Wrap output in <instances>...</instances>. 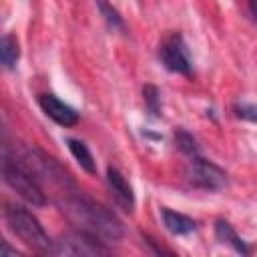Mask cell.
I'll use <instances>...</instances> for the list:
<instances>
[{"instance_id":"1","label":"cell","mask_w":257,"mask_h":257,"mask_svg":"<svg viewBox=\"0 0 257 257\" xmlns=\"http://www.w3.org/2000/svg\"><path fill=\"white\" fill-rule=\"evenodd\" d=\"M56 205L62 211V215L76 229L92 233L94 237L102 239L104 243L118 241L124 235V227H122L120 219L110 209L80 195L76 189L62 193V197L56 201Z\"/></svg>"},{"instance_id":"2","label":"cell","mask_w":257,"mask_h":257,"mask_svg":"<svg viewBox=\"0 0 257 257\" xmlns=\"http://www.w3.org/2000/svg\"><path fill=\"white\" fill-rule=\"evenodd\" d=\"M4 217H6V223L10 227V231L26 245L30 247L32 251L36 253H46L50 255V249H52V241L48 239V235L44 233L42 225L38 223V219L24 207L20 205H14V203H8L6 209H4Z\"/></svg>"},{"instance_id":"3","label":"cell","mask_w":257,"mask_h":257,"mask_svg":"<svg viewBox=\"0 0 257 257\" xmlns=\"http://www.w3.org/2000/svg\"><path fill=\"white\" fill-rule=\"evenodd\" d=\"M2 179L26 203H30L34 207L46 205V197H44V191L40 187V181L20 161L10 159L6 153L2 155Z\"/></svg>"},{"instance_id":"4","label":"cell","mask_w":257,"mask_h":257,"mask_svg":"<svg viewBox=\"0 0 257 257\" xmlns=\"http://www.w3.org/2000/svg\"><path fill=\"white\" fill-rule=\"evenodd\" d=\"M16 161H20L38 181L44 179L48 181L50 185H56L62 189V193H68V191H74V183L70 179V175L46 153H42L40 149H26L20 157H16Z\"/></svg>"},{"instance_id":"5","label":"cell","mask_w":257,"mask_h":257,"mask_svg":"<svg viewBox=\"0 0 257 257\" xmlns=\"http://www.w3.org/2000/svg\"><path fill=\"white\" fill-rule=\"evenodd\" d=\"M50 255H64V257H98L108 255V247L102 239L94 237L92 233H86L82 229L68 231L60 235L56 241H52Z\"/></svg>"},{"instance_id":"6","label":"cell","mask_w":257,"mask_h":257,"mask_svg":"<svg viewBox=\"0 0 257 257\" xmlns=\"http://www.w3.org/2000/svg\"><path fill=\"white\" fill-rule=\"evenodd\" d=\"M187 179L193 187L205 191H221L227 185V173L219 169L215 163L205 161L201 157H193L187 167Z\"/></svg>"},{"instance_id":"7","label":"cell","mask_w":257,"mask_h":257,"mask_svg":"<svg viewBox=\"0 0 257 257\" xmlns=\"http://www.w3.org/2000/svg\"><path fill=\"white\" fill-rule=\"evenodd\" d=\"M159 58L165 64L167 70L177 72V74H191V58L187 44L181 34H171L167 36L161 46H159Z\"/></svg>"},{"instance_id":"8","label":"cell","mask_w":257,"mask_h":257,"mask_svg":"<svg viewBox=\"0 0 257 257\" xmlns=\"http://www.w3.org/2000/svg\"><path fill=\"white\" fill-rule=\"evenodd\" d=\"M38 104L42 112L60 126H74L78 122V112L66 102H62L60 98H56L54 94H48V92L38 94Z\"/></svg>"},{"instance_id":"9","label":"cell","mask_w":257,"mask_h":257,"mask_svg":"<svg viewBox=\"0 0 257 257\" xmlns=\"http://www.w3.org/2000/svg\"><path fill=\"white\" fill-rule=\"evenodd\" d=\"M106 185L114 197V201L124 209V211H133L135 209V193H133V187L128 185V181L122 177V173L114 167H108L106 169Z\"/></svg>"},{"instance_id":"10","label":"cell","mask_w":257,"mask_h":257,"mask_svg":"<svg viewBox=\"0 0 257 257\" xmlns=\"http://www.w3.org/2000/svg\"><path fill=\"white\" fill-rule=\"evenodd\" d=\"M161 215H163L165 227H167L173 235H187V233H193V231L197 229V223H195L191 217H187V215H183V213H177V211H173V209L163 207Z\"/></svg>"},{"instance_id":"11","label":"cell","mask_w":257,"mask_h":257,"mask_svg":"<svg viewBox=\"0 0 257 257\" xmlns=\"http://www.w3.org/2000/svg\"><path fill=\"white\" fill-rule=\"evenodd\" d=\"M215 235H217V239H219L221 243L231 245L237 253H241V255H247V253H249V247L245 245V241L235 233V229H233L225 219H217V221H215Z\"/></svg>"},{"instance_id":"12","label":"cell","mask_w":257,"mask_h":257,"mask_svg":"<svg viewBox=\"0 0 257 257\" xmlns=\"http://www.w3.org/2000/svg\"><path fill=\"white\" fill-rule=\"evenodd\" d=\"M20 58V46H18V40L16 36L12 34H4L2 40H0V60L4 64L6 70H12L16 66Z\"/></svg>"},{"instance_id":"13","label":"cell","mask_w":257,"mask_h":257,"mask_svg":"<svg viewBox=\"0 0 257 257\" xmlns=\"http://www.w3.org/2000/svg\"><path fill=\"white\" fill-rule=\"evenodd\" d=\"M66 145H68V151L72 153V157L78 161V165H80L86 173L94 175V173H96V165H94V159H92L88 147H86L82 141H78V139H66Z\"/></svg>"},{"instance_id":"14","label":"cell","mask_w":257,"mask_h":257,"mask_svg":"<svg viewBox=\"0 0 257 257\" xmlns=\"http://www.w3.org/2000/svg\"><path fill=\"white\" fill-rule=\"evenodd\" d=\"M94 4H96L100 16L104 18V22H106V26H108L110 30H124V20H122V16L118 14V10H116L108 0H94Z\"/></svg>"},{"instance_id":"15","label":"cell","mask_w":257,"mask_h":257,"mask_svg":"<svg viewBox=\"0 0 257 257\" xmlns=\"http://www.w3.org/2000/svg\"><path fill=\"white\" fill-rule=\"evenodd\" d=\"M175 145H177L179 151H183L185 155H189V157H199V147H197V141H195V137H193L191 133H187V131H183V128L175 131Z\"/></svg>"},{"instance_id":"16","label":"cell","mask_w":257,"mask_h":257,"mask_svg":"<svg viewBox=\"0 0 257 257\" xmlns=\"http://www.w3.org/2000/svg\"><path fill=\"white\" fill-rule=\"evenodd\" d=\"M143 98H145V104H147L149 112L153 116H159L161 114V94H159V88L153 86V84H145L143 86Z\"/></svg>"},{"instance_id":"17","label":"cell","mask_w":257,"mask_h":257,"mask_svg":"<svg viewBox=\"0 0 257 257\" xmlns=\"http://www.w3.org/2000/svg\"><path fill=\"white\" fill-rule=\"evenodd\" d=\"M235 114L243 120H249V122H257V104H251V102H237L235 104Z\"/></svg>"},{"instance_id":"18","label":"cell","mask_w":257,"mask_h":257,"mask_svg":"<svg viewBox=\"0 0 257 257\" xmlns=\"http://www.w3.org/2000/svg\"><path fill=\"white\" fill-rule=\"evenodd\" d=\"M6 255L16 257V255H18V251H16V249H10V247H8V243H6V241H2V243H0V257H6Z\"/></svg>"},{"instance_id":"19","label":"cell","mask_w":257,"mask_h":257,"mask_svg":"<svg viewBox=\"0 0 257 257\" xmlns=\"http://www.w3.org/2000/svg\"><path fill=\"white\" fill-rule=\"evenodd\" d=\"M247 8H249L251 16L257 20V0H247Z\"/></svg>"}]
</instances>
